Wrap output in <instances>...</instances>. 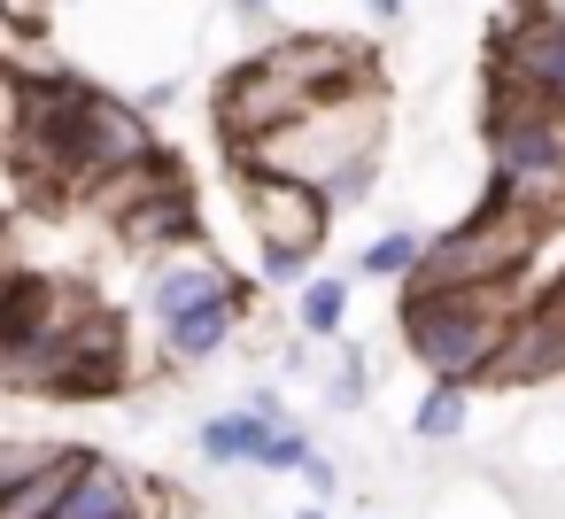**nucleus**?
<instances>
[{
  "instance_id": "8",
  "label": "nucleus",
  "mask_w": 565,
  "mask_h": 519,
  "mask_svg": "<svg viewBox=\"0 0 565 519\" xmlns=\"http://www.w3.org/2000/svg\"><path fill=\"white\" fill-rule=\"evenodd\" d=\"M557 364H565V295H542L534 310H519V318H511V341L495 349L488 380L526 388V380H550Z\"/></svg>"
},
{
  "instance_id": "10",
  "label": "nucleus",
  "mask_w": 565,
  "mask_h": 519,
  "mask_svg": "<svg viewBox=\"0 0 565 519\" xmlns=\"http://www.w3.org/2000/svg\"><path fill=\"white\" fill-rule=\"evenodd\" d=\"M40 519H140V488H132V473H117L109 457L86 449V465L71 473V488Z\"/></svg>"
},
{
  "instance_id": "9",
  "label": "nucleus",
  "mask_w": 565,
  "mask_h": 519,
  "mask_svg": "<svg viewBox=\"0 0 565 519\" xmlns=\"http://www.w3.org/2000/svg\"><path fill=\"white\" fill-rule=\"evenodd\" d=\"M241 310H248V287H210L202 303H186L179 318H163V357L171 364H210L233 333H241Z\"/></svg>"
},
{
  "instance_id": "20",
  "label": "nucleus",
  "mask_w": 565,
  "mask_h": 519,
  "mask_svg": "<svg viewBox=\"0 0 565 519\" xmlns=\"http://www.w3.org/2000/svg\"><path fill=\"white\" fill-rule=\"evenodd\" d=\"M302 480H310V496H318V504H326V496H333V480H341V473H333V465H326V457H318V449H310V457H302Z\"/></svg>"
},
{
  "instance_id": "7",
  "label": "nucleus",
  "mask_w": 565,
  "mask_h": 519,
  "mask_svg": "<svg viewBox=\"0 0 565 519\" xmlns=\"http://www.w3.org/2000/svg\"><path fill=\"white\" fill-rule=\"evenodd\" d=\"M495 63H503V86H526V94L565 102V17L526 9V17L495 40Z\"/></svg>"
},
{
  "instance_id": "3",
  "label": "nucleus",
  "mask_w": 565,
  "mask_h": 519,
  "mask_svg": "<svg viewBox=\"0 0 565 519\" xmlns=\"http://www.w3.org/2000/svg\"><path fill=\"white\" fill-rule=\"evenodd\" d=\"M488 156L519 202L557 210V194H565V102L503 86V102H488Z\"/></svg>"
},
{
  "instance_id": "21",
  "label": "nucleus",
  "mask_w": 565,
  "mask_h": 519,
  "mask_svg": "<svg viewBox=\"0 0 565 519\" xmlns=\"http://www.w3.org/2000/svg\"><path fill=\"white\" fill-rule=\"evenodd\" d=\"M364 9H372L380 24H395V17H403V0H364Z\"/></svg>"
},
{
  "instance_id": "4",
  "label": "nucleus",
  "mask_w": 565,
  "mask_h": 519,
  "mask_svg": "<svg viewBox=\"0 0 565 519\" xmlns=\"http://www.w3.org/2000/svg\"><path fill=\"white\" fill-rule=\"evenodd\" d=\"M78 310H86V295L63 287L55 272H32V264L9 272V287H0V357H9V388L47 380V357L78 326Z\"/></svg>"
},
{
  "instance_id": "22",
  "label": "nucleus",
  "mask_w": 565,
  "mask_h": 519,
  "mask_svg": "<svg viewBox=\"0 0 565 519\" xmlns=\"http://www.w3.org/2000/svg\"><path fill=\"white\" fill-rule=\"evenodd\" d=\"M233 9H241V17H271V0H233Z\"/></svg>"
},
{
  "instance_id": "6",
  "label": "nucleus",
  "mask_w": 565,
  "mask_h": 519,
  "mask_svg": "<svg viewBox=\"0 0 565 519\" xmlns=\"http://www.w3.org/2000/svg\"><path fill=\"white\" fill-rule=\"evenodd\" d=\"M248 225L256 241H279V248H318L326 241V218H333V194L318 179H295V171H248Z\"/></svg>"
},
{
  "instance_id": "5",
  "label": "nucleus",
  "mask_w": 565,
  "mask_h": 519,
  "mask_svg": "<svg viewBox=\"0 0 565 519\" xmlns=\"http://www.w3.org/2000/svg\"><path fill=\"white\" fill-rule=\"evenodd\" d=\"M125 372H132V341H125V318L117 310H102V303H86L78 310V326L55 341V357H47V395H117L125 388Z\"/></svg>"
},
{
  "instance_id": "2",
  "label": "nucleus",
  "mask_w": 565,
  "mask_h": 519,
  "mask_svg": "<svg viewBox=\"0 0 565 519\" xmlns=\"http://www.w3.org/2000/svg\"><path fill=\"white\" fill-rule=\"evenodd\" d=\"M542 225H550V210H534V202H519L503 179L488 187V202L465 218V225H449L434 248H426V264L411 272V279H426V287H465V279H519L526 272V256L542 248Z\"/></svg>"
},
{
  "instance_id": "13",
  "label": "nucleus",
  "mask_w": 565,
  "mask_h": 519,
  "mask_svg": "<svg viewBox=\"0 0 565 519\" xmlns=\"http://www.w3.org/2000/svg\"><path fill=\"white\" fill-rule=\"evenodd\" d=\"M341 318H349V279L310 272V279H302V303H295V326H302L310 341H333V333H341Z\"/></svg>"
},
{
  "instance_id": "1",
  "label": "nucleus",
  "mask_w": 565,
  "mask_h": 519,
  "mask_svg": "<svg viewBox=\"0 0 565 519\" xmlns=\"http://www.w3.org/2000/svg\"><path fill=\"white\" fill-rule=\"evenodd\" d=\"M511 287L503 279H465V287H426L411 279L403 295V341L434 380H480L495 349L511 341Z\"/></svg>"
},
{
  "instance_id": "23",
  "label": "nucleus",
  "mask_w": 565,
  "mask_h": 519,
  "mask_svg": "<svg viewBox=\"0 0 565 519\" xmlns=\"http://www.w3.org/2000/svg\"><path fill=\"white\" fill-rule=\"evenodd\" d=\"M302 519H326V511H318V504H310V511H302Z\"/></svg>"
},
{
  "instance_id": "17",
  "label": "nucleus",
  "mask_w": 565,
  "mask_h": 519,
  "mask_svg": "<svg viewBox=\"0 0 565 519\" xmlns=\"http://www.w3.org/2000/svg\"><path fill=\"white\" fill-rule=\"evenodd\" d=\"M256 256H264V279H279V287H302V279H310V248H279V241H256Z\"/></svg>"
},
{
  "instance_id": "11",
  "label": "nucleus",
  "mask_w": 565,
  "mask_h": 519,
  "mask_svg": "<svg viewBox=\"0 0 565 519\" xmlns=\"http://www.w3.org/2000/svg\"><path fill=\"white\" fill-rule=\"evenodd\" d=\"M271 434H279V419H264V411L241 403V411L202 419V457H210V465H264Z\"/></svg>"
},
{
  "instance_id": "14",
  "label": "nucleus",
  "mask_w": 565,
  "mask_h": 519,
  "mask_svg": "<svg viewBox=\"0 0 565 519\" xmlns=\"http://www.w3.org/2000/svg\"><path fill=\"white\" fill-rule=\"evenodd\" d=\"M465 388H472V380H434V388L418 395V411H411V434H418V442H457V434H465V411H472Z\"/></svg>"
},
{
  "instance_id": "12",
  "label": "nucleus",
  "mask_w": 565,
  "mask_h": 519,
  "mask_svg": "<svg viewBox=\"0 0 565 519\" xmlns=\"http://www.w3.org/2000/svg\"><path fill=\"white\" fill-rule=\"evenodd\" d=\"M210 287H225V272H217L210 256H194V248H186V256H171V264L148 279V310H156V326H163V318H179L186 303H202Z\"/></svg>"
},
{
  "instance_id": "19",
  "label": "nucleus",
  "mask_w": 565,
  "mask_h": 519,
  "mask_svg": "<svg viewBox=\"0 0 565 519\" xmlns=\"http://www.w3.org/2000/svg\"><path fill=\"white\" fill-rule=\"evenodd\" d=\"M302 457H310V442H302L295 426H279L271 449H264V473H302Z\"/></svg>"
},
{
  "instance_id": "15",
  "label": "nucleus",
  "mask_w": 565,
  "mask_h": 519,
  "mask_svg": "<svg viewBox=\"0 0 565 519\" xmlns=\"http://www.w3.org/2000/svg\"><path fill=\"white\" fill-rule=\"evenodd\" d=\"M418 264H426L418 233H380V241H364V256H356V272H364V279H411Z\"/></svg>"
},
{
  "instance_id": "16",
  "label": "nucleus",
  "mask_w": 565,
  "mask_h": 519,
  "mask_svg": "<svg viewBox=\"0 0 565 519\" xmlns=\"http://www.w3.org/2000/svg\"><path fill=\"white\" fill-rule=\"evenodd\" d=\"M372 187H380V140H372V148H356L349 163H333V171H326V194H333V210H349V202H372Z\"/></svg>"
},
{
  "instance_id": "18",
  "label": "nucleus",
  "mask_w": 565,
  "mask_h": 519,
  "mask_svg": "<svg viewBox=\"0 0 565 519\" xmlns=\"http://www.w3.org/2000/svg\"><path fill=\"white\" fill-rule=\"evenodd\" d=\"M326 403H333V411H356V403H364V349H341V372H333Z\"/></svg>"
}]
</instances>
